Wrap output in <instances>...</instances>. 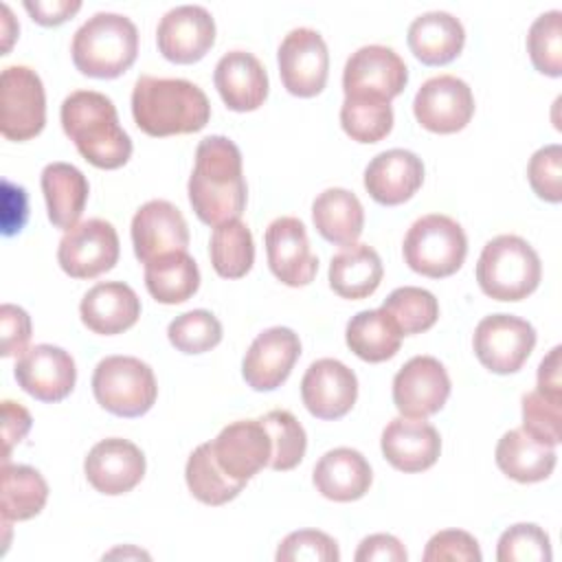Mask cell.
Returning <instances> with one entry per match:
<instances>
[{
    "label": "cell",
    "instance_id": "cell-1",
    "mask_svg": "<svg viewBox=\"0 0 562 562\" xmlns=\"http://www.w3.org/2000/svg\"><path fill=\"white\" fill-rule=\"evenodd\" d=\"M187 191L195 215L204 224L215 228L224 222L239 220L246 209L239 147L220 134L202 138L195 149V167Z\"/></svg>",
    "mask_w": 562,
    "mask_h": 562
},
{
    "label": "cell",
    "instance_id": "cell-2",
    "mask_svg": "<svg viewBox=\"0 0 562 562\" xmlns=\"http://www.w3.org/2000/svg\"><path fill=\"white\" fill-rule=\"evenodd\" d=\"M132 116L149 136L193 134L209 123L211 103L193 81L140 75L132 90Z\"/></svg>",
    "mask_w": 562,
    "mask_h": 562
},
{
    "label": "cell",
    "instance_id": "cell-3",
    "mask_svg": "<svg viewBox=\"0 0 562 562\" xmlns=\"http://www.w3.org/2000/svg\"><path fill=\"white\" fill-rule=\"evenodd\" d=\"M61 127L77 151L99 169H119L132 156V138L119 123L110 97L94 90L70 92L59 110Z\"/></svg>",
    "mask_w": 562,
    "mask_h": 562
},
{
    "label": "cell",
    "instance_id": "cell-4",
    "mask_svg": "<svg viewBox=\"0 0 562 562\" xmlns=\"http://www.w3.org/2000/svg\"><path fill=\"white\" fill-rule=\"evenodd\" d=\"M70 53L81 75L114 79L136 61V24L127 15L99 11L75 31Z\"/></svg>",
    "mask_w": 562,
    "mask_h": 562
},
{
    "label": "cell",
    "instance_id": "cell-5",
    "mask_svg": "<svg viewBox=\"0 0 562 562\" xmlns=\"http://www.w3.org/2000/svg\"><path fill=\"white\" fill-rule=\"evenodd\" d=\"M542 263L533 246L518 235L490 239L476 261L481 290L496 301H522L540 283Z\"/></svg>",
    "mask_w": 562,
    "mask_h": 562
},
{
    "label": "cell",
    "instance_id": "cell-6",
    "mask_svg": "<svg viewBox=\"0 0 562 562\" xmlns=\"http://www.w3.org/2000/svg\"><path fill=\"white\" fill-rule=\"evenodd\" d=\"M404 261L417 274L443 279L454 274L468 255V237L459 222L430 213L413 222L404 237Z\"/></svg>",
    "mask_w": 562,
    "mask_h": 562
},
{
    "label": "cell",
    "instance_id": "cell-7",
    "mask_svg": "<svg viewBox=\"0 0 562 562\" xmlns=\"http://www.w3.org/2000/svg\"><path fill=\"white\" fill-rule=\"evenodd\" d=\"M92 393L112 415L140 417L158 395L154 371L134 356H108L92 373Z\"/></svg>",
    "mask_w": 562,
    "mask_h": 562
},
{
    "label": "cell",
    "instance_id": "cell-8",
    "mask_svg": "<svg viewBox=\"0 0 562 562\" xmlns=\"http://www.w3.org/2000/svg\"><path fill=\"white\" fill-rule=\"evenodd\" d=\"M0 130L9 140H29L44 130L46 94L29 66H7L0 75Z\"/></svg>",
    "mask_w": 562,
    "mask_h": 562
},
{
    "label": "cell",
    "instance_id": "cell-9",
    "mask_svg": "<svg viewBox=\"0 0 562 562\" xmlns=\"http://www.w3.org/2000/svg\"><path fill=\"white\" fill-rule=\"evenodd\" d=\"M472 347L479 362L492 373L507 375L518 371L536 347V329L514 314H490L479 321Z\"/></svg>",
    "mask_w": 562,
    "mask_h": 562
},
{
    "label": "cell",
    "instance_id": "cell-10",
    "mask_svg": "<svg viewBox=\"0 0 562 562\" xmlns=\"http://www.w3.org/2000/svg\"><path fill=\"white\" fill-rule=\"evenodd\" d=\"M57 261L72 279H94L119 261L116 228L99 217L75 224L57 246Z\"/></svg>",
    "mask_w": 562,
    "mask_h": 562
},
{
    "label": "cell",
    "instance_id": "cell-11",
    "mask_svg": "<svg viewBox=\"0 0 562 562\" xmlns=\"http://www.w3.org/2000/svg\"><path fill=\"white\" fill-rule=\"evenodd\" d=\"M283 88L294 97H316L329 75V53L323 35L314 29H292L277 53Z\"/></svg>",
    "mask_w": 562,
    "mask_h": 562
},
{
    "label": "cell",
    "instance_id": "cell-12",
    "mask_svg": "<svg viewBox=\"0 0 562 562\" xmlns=\"http://www.w3.org/2000/svg\"><path fill=\"white\" fill-rule=\"evenodd\" d=\"M408 81L404 59L389 46L369 44L351 53L342 70L345 97H369L391 101Z\"/></svg>",
    "mask_w": 562,
    "mask_h": 562
},
{
    "label": "cell",
    "instance_id": "cell-13",
    "mask_svg": "<svg viewBox=\"0 0 562 562\" xmlns=\"http://www.w3.org/2000/svg\"><path fill=\"white\" fill-rule=\"evenodd\" d=\"M413 112L424 130L454 134L470 123L474 114V97L463 79L454 75H437L424 81L417 90Z\"/></svg>",
    "mask_w": 562,
    "mask_h": 562
},
{
    "label": "cell",
    "instance_id": "cell-14",
    "mask_svg": "<svg viewBox=\"0 0 562 562\" xmlns=\"http://www.w3.org/2000/svg\"><path fill=\"white\" fill-rule=\"evenodd\" d=\"M448 395V371L432 356L411 358L393 378V404L404 417L426 419L443 408Z\"/></svg>",
    "mask_w": 562,
    "mask_h": 562
},
{
    "label": "cell",
    "instance_id": "cell-15",
    "mask_svg": "<svg viewBox=\"0 0 562 562\" xmlns=\"http://www.w3.org/2000/svg\"><path fill=\"white\" fill-rule=\"evenodd\" d=\"M158 50L173 64L200 61L215 42L213 15L200 4L169 9L156 29Z\"/></svg>",
    "mask_w": 562,
    "mask_h": 562
},
{
    "label": "cell",
    "instance_id": "cell-16",
    "mask_svg": "<svg viewBox=\"0 0 562 562\" xmlns=\"http://www.w3.org/2000/svg\"><path fill=\"white\" fill-rule=\"evenodd\" d=\"M266 255L272 274L290 288L307 285L316 277L318 259L310 248L305 224L299 217L285 215L268 224Z\"/></svg>",
    "mask_w": 562,
    "mask_h": 562
},
{
    "label": "cell",
    "instance_id": "cell-17",
    "mask_svg": "<svg viewBox=\"0 0 562 562\" xmlns=\"http://www.w3.org/2000/svg\"><path fill=\"white\" fill-rule=\"evenodd\" d=\"M211 448L217 465L239 483H248L272 457V439L261 419H239L224 426Z\"/></svg>",
    "mask_w": 562,
    "mask_h": 562
},
{
    "label": "cell",
    "instance_id": "cell-18",
    "mask_svg": "<svg viewBox=\"0 0 562 562\" xmlns=\"http://www.w3.org/2000/svg\"><path fill=\"white\" fill-rule=\"evenodd\" d=\"M299 356V334L281 325L270 327L250 342L241 362V375L255 391H274L288 380Z\"/></svg>",
    "mask_w": 562,
    "mask_h": 562
},
{
    "label": "cell",
    "instance_id": "cell-19",
    "mask_svg": "<svg viewBox=\"0 0 562 562\" xmlns=\"http://www.w3.org/2000/svg\"><path fill=\"white\" fill-rule=\"evenodd\" d=\"M301 397L305 408L318 419H340L358 397L356 373L336 358L312 362L301 380Z\"/></svg>",
    "mask_w": 562,
    "mask_h": 562
},
{
    "label": "cell",
    "instance_id": "cell-20",
    "mask_svg": "<svg viewBox=\"0 0 562 562\" xmlns=\"http://www.w3.org/2000/svg\"><path fill=\"white\" fill-rule=\"evenodd\" d=\"M83 472L97 492L119 496L134 490L145 476V454L130 439L110 437L90 448Z\"/></svg>",
    "mask_w": 562,
    "mask_h": 562
},
{
    "label": "cell",
    "instance_id": "cell-21",
    "mask_svg": "<svg viewBox=\"0 0 562 562\" xmlns=\"http://www.w3.org/2000/svg\"><path fill=\"white\" fill-rule=\"evenodd\" d=\"M132 244L140 263H149L167 252L187 250V220L171 202L149 200L132 217Z\"/></svg>",
    "mask_w": 562,
    "mask_h": 562
},
{
    "label": "cell",
    "instance_id": "cell-22",
    "mask_svg": "<svg viewBox=\"0 0 562 562\" xmlns=\"http://www.w3.org/2000/svg\"><path fill=\"white\" fill-rule=\"evenodd\" d=\"M15 380L35 400L59 402L75 389V360L61 347L35 345L18 358Z\"/></svg>",
    "mask_w": 562,
    "mask_h": 562
},
{
    "label": "cell",
    "instance_id": "cell-23",
    "mask_svg": "<svg viewBox=\"0 0 562 562\" xmlns=\"http://www.w3.org/2000/svg\"><path fill=\"white\" fill-rule=\"evenodd\" d=\"M382 454L400 472H424L439 459L441 437L432 424L415 417H395L382 430Z\"/></svg>",
    "mask_w": 562,
    "mask_h": 562
},
{
    "label": "cell",
    "instance_id": "cell-24",
    "mask_svg": "<svg viewBox=\"0 0 562 562\" xmlns=\"http://www.w3.org/2000/svg\"><path fill=\"white\" fill-rule=\"evenodd\" d=\"M424 182V162L408 149H386L371 158L364 169L367 193L384 206L411 200Z\"/></svg>",
    "mask_w": 562,
    "mask_h": 562
},
{
    "label": "cell",
    "instance_id": "cell-25",
    "mask_svg": "<svg viewBox=\"0 0 562 562\" xmlns=\"http://www.w3.org/2000/svg\"><path fill=\"white\" fill-rule=\"evenodd\" d=\"M215 88L228 110L252 112L268 97V75L263 64L246 50H231L220 57L213 72Z\"/></svg>",
    "mask_w": 562,
    "mask_h": 562
},
{
    "label": "cell",
    "instance_id": "cell-26",
    "mask_svg": "<svg viewBox=\"0 0 562 562\" xmlns=\"http://www.w3.org/2000/svg\"><path fill=\"white\" fill-rule=\"evenodd\" d=\"M79 314L90 331L114 336L130 329L138 321L140 299L123 281H103L83 294Z\"/></svg>",
    "mask_w": 562,
    "mask_h": 562
},
{
    "label": "cell",
    "instance_id": "cell-27",
    "mask_svg": "<svg viewBox=\"0 0 562 562\" xmlns=\"http://www.w3.org/2000/svg\"><path fill=\"white\" fill-rule=\"evenodd\" d=\"M312 481L325 498L351 503L369 492L373 472L362 452L353 448H334L318 459Z\"/></svg>",
    "mask_w": 562,
    "mask_h": 562
},
{
    "label": "cell",
    "instance_id": "cell-28",
    "mask_svg": "<svg viewBox=\"0 0 562 562\" xmlns=\"http://www.w3.org/2000/svg\"><path fill=\"white\" fill-rule=\"evenodd\" d=\"M411 53L426 66H443L452 61L463 44L465 31L459 18L448 11H428L417 15L406 35Z\"/></svg>",
    "mask_w": 562,
    "mask_h": 562
},
{
    "label": "cell",
    "instance_id": "cell-29",
    "mask_svg": "<svg viewBox=\"0 0 562 562\" xmlns=\"http://www.w3.org/2000/svg\"><path fill=\"white\" fill-rule=\"evenodd\" d=\"M496 465L518 483L544 481L558 461L555 448L538 441L522 428L505 432L496 443Z\"/></svg>",
    "mask_w": 562,
    "mask_h": 562
},
{
    "label": "cell",
    "instance_id": "cell-30",
    "mask_svg": "<svg viewBox=\"0 0 562 562\" xmlns=\"http://www.w3.org/2000/svg\"><path fill=\"white\" fill-rule=\"evenodd\" d=\"M42 193L53 226L68 231L79 224L90 187L86 176L75 165L50 162L42 169Z\"/></svg>",
    "mask_w": 562,
    "mask_h": 562
},
{
    "label": "cell",
    "instance_id": "cell-31",
    "mask_svg": "<svg viewBox=\"0 0 562 562\" xmlns=\"http://www.w3.org/2000/svg\"><path fill=\"white\" fill-rule=\"evenodd\" d=\"M312 220L323 239L336 246L356 244L364 226V209L358 195L342 187L325 189L312 204Z\"/></svg>",
    "mask_w": 562,
    "mask_h": 562
},
{
    "label": "cell",
    "instance_id": "cell-32",
    "mask_svg": "<svg viewBox=\"0 0 562 562\" xmlns=\"http://www.w3.org/2000/svg\"><path fill=\"white\" fill-rule=\"evenodd\" d=\"M384 268L380 255L369 244H349L329 263V285L342 299H367L380 281Z\"/></svg>",
    "mask_w": 562,
    "mask_h": 562
},
{
    "label": "cell",
    "instance_id": "cell-33",
    "mask_svg": "<svg viewBox=\"0 0 562 562\" xmlns=\"http://www.w3.org/2000/svg\"><path fill=\"white\" fill-rule=\"evenodd\" d=\"M147 292L165 305L189 301L200 288V270L187 250L167 252L145 263Z\"/></svg>",
    "mask_w": 562,
    "mask_h": 562
},
{
    "label": "cell",
    "instance_id": "cell-34",
    "mask_svg": "<svg viewBox=\"0 0 562 562\" xmlns=\"http://www.w3.org/2000/svg\"><path fill=\"white\" fill-rule=\"evenodd\" d=\"M345 340L360 360L384 362L400 351L402 331L382 307L362 310L347 323Z\"/></svg>",
    "mask_w": 562,
    "mask_h": 562
},
{
    "label": "cell",
    "instance_id": "cell-35",
    "mask_svg": "<svg viewBox=\"0 0 562 562\" xmlns=\"http://www.w3.org/2000/svg\"><path fill=\"white\" fill-rule=\"evenodd\" d=\"M46 501L48 485L35 468L2 463V520H29L44 509Z\"/></svg>",
    "mask_w": 562,
    "mask_h": 562
},
{
    "label": "cell",
    "instance_id": "cell-36",
    "mask_svg": "<svg viewBox=\"0 0 562 562\" xmlns=\"http://www.w3.org/2000/svg\"><path fill=\"white\" fill-rule=\"evenodd\" d=\"M184 479L189 492L204 505H224L233 501L246 483H239L231 479L215 461L211 441L200 443L187 459L184 468Z\"/></svg>",
    "mask_w": 562,
    "mask_h": 562
},
{
    "label": "cell",
    "instance_id": "cell-37",
    "mask_svg": "<svg viewBox=\"0 0 562 562\" xmlns=\"http://www.w3.org/2000/svg\"><path fill=\"white\" fill-rule=\"evenodd\" d=\"M213 270L224 279L244 277L255 263L252 233L241 220H231L213 228L209 241Z\"/></svg>",
    "mask_w": 562,
    "mask_h": 562
},
{
    "label": "cell",
    "instance_id": "cell-38",
    "mask_svg": "<svg viewBox=\"0 0 562 562\" xmlns=\"http://www.w3.org/2000/svg\"><path fill=\"white\" fill-rule=\"evenodd\" d=\"M382 310L391 316L402 336H413L430 329L439 316V303L435 294L417 285L395 288L384 299Z\"/></svg>",
    "mask_w": 562,
    "mask_h": 562
},
{
    "label": "cell",
    "instance_id": "cell-39",
    "mask_svg": "<svg viewBox=\"0 0 562 562\" xmlns=\"http://www.w3.org/2000/svg\"><path fill=\"white\" fill-rule=\"evenodd\" d=\"M340 125L358 143H378L393 127L391 101L369 97H345Z\"/></svg>",
    "mask_w": 562,
    "mask_h": 562
},
{
    "label": "cell",
    "instance_id": "cell-40",
    "mask_svg": "<svg viewBox=\"0 0 562 562\" xmlns=\"http://www.w3.org/2000/svg\"><path fill=\"white\" fill-rule=\"evenodd\" d=\"M259 419L272 439V457L268 465L277 472L296 468L303 461L307 448V435L301 422L283 408L270 411Z\"/></svg>",
    "mask_w": 562,
    "mask_h": 562
},
{
    "label": "cell",
    "instance_id": "cell-41",
    "mask_svg": "<svg viewBox=\"0 0 562 562\" xmlns=\"http://www.w3.org/2000/svg\"><path fill=\"white\" fill-rule=\"evenodd\" d=\"M527 53L538 72L562 75V13L558 9L533 20L527 33Z\"/></svg>",
    "mask_w": 562,
    "mask_h": 562
},
{
    "label": "cell",
    "instance_id": "cell-42",
    "mask_svg": "<svg viewBox=\"0 0 562 562\" xmlns=\"http://www.w3.org/2000/svg\"><path fill=\"white\" fill-rule=\"evenodd\" d=\"M167 336L182 353H204L220 345L222 323L209 310H191L169 323Z\"/></svg>",
    "mask_w": 562,
    "mask_h": 562
},
{
    "label": "cell",
    "instance_id": "cell-43",
    "mask_svg": "<svg viewBox=\"0 0 562 562\" xmlns=\"http://www.w3.org/2000/svg\"><path fill=\"white\" fill-rule=\"evenodd\" d=\"M498 562H549L551 540L547 531L533 522H518L503 531L496 549Z\"/></svg>",
    "mask_w": 562,
    "mask_h": 562
},
{
    "label": "cell",
    "instance_id": "cell-44",
    "mask_svg": "<svg viewBox=\"0 0 562 562\" xmlns=\"http://www.w3.org/2000/svg\"><path fill=\"white\" fill-rule=\"evenodd\" d=\"M562 400L547 397L538 391L522 395V430L536 437L547 446H558L562 441V422H560Z\"/></svg>",
    "mask_w": 562,
    "mask_h": 562
},
{
    "label": "cell",
    "instance_id": "cell-45",
    "mask_svg": "<svg viewBox=\"0 0 562 562\" xmlns=\"http://www.w3.org/2000/svg\"><path fill=\"white\" fill-rule=\"evenodd\" d=\"M338 562L340 551L338 542L318 529H299L288 533L279 549L277 562Z\"/></svg>",
    "mask_w": 562,
    "mask_h": 562
},
{
    "label": "cell",
    "instance_id": "cell-46",
    "mask_svg": "<svg viewBox=\"0 0 562 562\" xmlns=\"http://www.w3.org/2000/svg\"><path fill=\"white\" fill-rule=\"evenodd\" d=\"M527 178L540 200L558 204L562 200V147L558 143L540 147L529 158Z\"/></svg>",
    "mask_w": 562,
    "mask_h": 562
},
{
    "label": "cell",
    "instance_id": "cell-47",
    "mask_svg": "<svg viewBox=\"0 0 562 562\" xmlns=\"http://www.w3.org/2000/svg\"><path fill=\"white\" fill-rule=\"evenodd\" d=\"M481 549L474 536L461 529L435 533L424 551V562H481Z\"/></svg>",
    "mask_w": 562,
    "mask_h": 562
},
{
    "label": "cell",
    "instance_id": "cell-48",
    "mask_svg": "<svg viewBox=\"0 0 562 562\" xmlns=\"http://www.w3.org/2000/svg\"><path fill=\"white\" fill-rule=\"evenodd\" d=\"M0 334H2L0 353L4 358L22 356L26 351L29 340H31V318H29V314L20 305L4 303L0 307Z\"/></svg>",
    "mask_w": 562,
    "mask_h": 562
},
{
    "label": "cell",
    "instance_id": "cell-49",
    "mask_svg": "<svg viewBox=\"0 0 562 562\" xmlns=\"http://www.w3.org/2000/svg\"><path fill=\"white\" fill-rule=\"evenodd\" d=\"M353 558L356 562H406L408 553L395 536L373 533L360 542Z\"/></svg>",
    "mask_w": 562,
    "mask_h": 562
},
{
    "label": "cell",
    "instance_id": "cell-50",
    "mask_svg": "<svg viewBox=\"0 0 562 562\" xmlns=\"http://www.w3.org/2000/svg\"><path fill=\"white\" fill-rule=\"evenodd\" d=\"M29 428H31L29 411L20 402L4 400L2 402V439H4L2 463H9L11 448L24 439Z\"/></svg>",
    "mask_w": 562,
    "mask_h": 562
},
{
    "label": "cell",
    "instance_id": "cell-51",
    "mask_svg": "<svg viewBox=\"0 0 562 562\" xmlns=\"http://www.w3.org/2000/svg\"><path fill=\"white\" fill-rule=\"evenodd\" d=\"M29 215L26 191L22 187L2 180V233L13 235L20 233Z\"/></svg>",
    "mask_w": 562,
    "mask_h": 562
},
{
    "label": "cell",
    "instance_id": "cell-52",
    "mask_svg": "<svg viewBox=\"0 0 562 562\" xmlns=\"http://www.w3.org/2000/svg\"><path fill=\"white\" fill-rule=\"evenodd\" d=\"M24 9L42 26H57L72 18L79 9V0H24Z\"/></svg>",
    "mask_w": 562,
    "mask_h": 562
},
{
    "label": "cell",
    "instance_id": "cell-53",
    "mask_svg": "<svg viewBox=\"0 0 562 562\" xmlns=\"http://www.w3.org/2000/svg\"><path fill=\"white\" fill-rule=\"evenodd\" d=\"M560 353L562 347H553L540 362L538 367V393L553 397V400H562V375H560Z\"/></svg>",
    "mask_w": 562,
    "mask_h": 562
},
{
    "label": "cell",
    "instance_id": "cell-54",
    "mask_svg": "<svg viewBox=\"0 0 562 562\" xmlns=\"http://www.w3.org/2000/svg\"><path fill=\"white\" fill-rule=\"evenodd\" d=\"M2 35H4V42H2V55H7L13 37L18 35V26L13 22V15H11V9L7 4H2Z\"/></svg>",
    "mask_w": 562,
    "mask_h": 562
}]
</instances>
